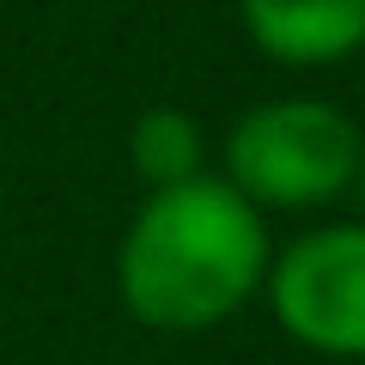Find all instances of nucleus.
Here are the masks:
<instances>
[{
    "instance_id": "423d86ee",
    "label": "nucleus",
    "mask_w": 365,
    "mask_h": 365,
    "mask_svg": "<svg viewBox=\"0 0 365 365\" xmlns=\"http://www.w3.org/2000/svg\"><path fill=\"white\" fill-rule=\"evenodd\" d=\"M353 201H359V220H365V153H359V170H353V189H347Z\"/></svg>"
},
{
    "instance_id": "20e7f679",
    "label": "nucleus",
    "mask_w": 365,
    "mask_h": 365,
    "mask_svg": "<svg viewBox=\"0 0 365 365\" xmlns=\"http://www.w3.org/2000/svg\"><path fill=\"white\" fill-rule=\"evenodd\" d=\"M237 25L274 67L323 73L365 49V0H237Z\"/></svg>"
},
{
    "instance_id": "0eeeda50",
    "label": "nucleus",
    "mask_w": 365,
    "mask_h": 365,
    "mask_svg": "<svg viewBox=\"0 0 365 365\" xmlns=\"http://www.w3.org/2000/svg\"><path fill=\"white\" fill-rule=\"evenodd\" d=\"M0 220H6V189H0Z\"/></svg>"
},
{
    "instance_id": "6e6552de",
    "label": "nucleus",
    "mask_w": 365,
    "mask_h": 365,
    "mask_svg": "<svg viewBox=\"0 0 365 365\" xmlns=\"http://www.w3.org/2000/svg\"><path fill=\"white\" fill-rule=\"evenodd\" d=\"M359 61H365V49H359Z\"/></svg>"
},
{
    "instance_id": "39448f33",
    "label": "nucleus",
    "mask_w": 365,
    "mask_h": 365,
    "mask_svg": "<svg viewBox=\"0 0 365 365\" xmlns=\"http://www.w3.org/2000/svg\"><path fill=\"white\" fill-rule=\"evenodd\" d=\"M128 170L140 177V189H177V182L207 170V128L177 104H153L134 116L128 128Z\"/></svg>"
},
{
    "instance_id": "f03ea898",
    "label": "nucleus",
    "mask_w": 365,
    "mask_h": 365,
    "mask_svg": "<svg viewBox=\"0 0 365 365\" xmlns=\"http://www.w3.org/2000/svg\"><path fill=\"white\" fill-rule=\"evenodd\" d=\"M365 134L329 98H268L225 128L220 177L262 213H311L353 189Z\"/></svg>"
},
{
    "instance_id": "7ed1b4c3",
    "label": "nucleus",
    "mask_w": 365,
    "mask_h": 365,
    "mask_svg": "<svg viewBox=\"0 0 365 365\" xmlns=\"http://www.w3.org/2000/svg\"><path fill=\"white\" fill-rule=\"evenodd\" d=\"M262 299L292 347L317 359H365V220H329L280 244Z\"/></svg>"
},
{
    "instance_id": "f257e3e1",
    "label": "nucleus",
    "mask_w": 365,
    "mask_h": 365,
    "mask_svg": "<svg viewBox=\"0 0 365 365\" xmlns=\"http://www.w3.org/2000/svg\"><path fill=\"white\" fill-rule=\"evenodd\" d=\"M268 262V213L250 207L220 170H201L134 207L116 244V299L140 329L201 335L262 299Z\"/></svg>"
}]
</instances>
